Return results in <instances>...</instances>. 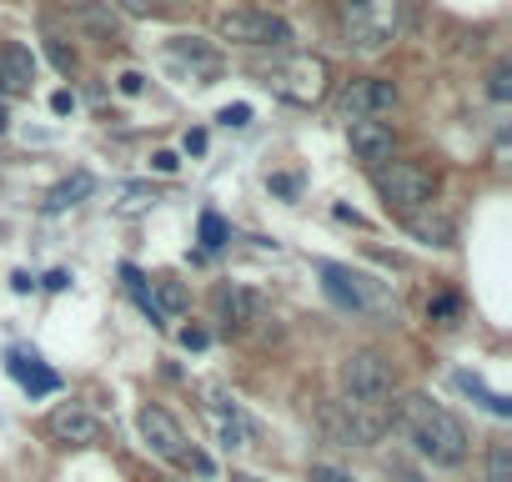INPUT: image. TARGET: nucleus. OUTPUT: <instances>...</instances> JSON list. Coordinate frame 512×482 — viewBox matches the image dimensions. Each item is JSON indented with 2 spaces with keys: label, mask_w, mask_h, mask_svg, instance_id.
<instances>
[{
  "label": "nucleus",
  "mask_w": 512,
  "mask_h": 482,
  "mask_svg": "<svg viewBox=\"0 0 512 482\" xmlns=\"http://www.w3.org/2000/svg\"><path fill=\"white\" fill-rule=\"evenodd\" d=\"M151 166H156L161 176H171V171H176L181 161H176V151H156V156H151Z\"/></svg>",
  "instance_id": "32"
},
{
  "label": "nucleus",
  "mask_w": 512,
  "mask_h": 482,
  "mask_svg": "<svg viewBox=\"0 0 512 482\" xmlns=\"http://www.w3.org/2000/svg\"><path fill=\"white\" fill-rule=\"evenodd\" d=\"M11 126V111H6V101H0V131H6Z\"/></svg>",
  "instance_id": "39"
},
{
  "label": "nucleus",
  "mask_w": 512,
  "mask_h": 482,
  "mask_svg": "<svg viewBox=\"0 0 512 482\" xmlns=\"http://www.w3.org/2000/svg\"><path fill=\"white\" fill-rule=\"evenodd\" d=\"M0 76H6V91H31L36 81V56L26 46H0Z\"/></svg>",
  "instance_id": "16"
},
{
  "label": "nucleus",
  "mask_w": 512,
  "mask_h": 482,
  "mask_svg": "<svg viewBox=\"0 0 512 482\" xmlns=\"http://www.w3.org/2000/svg\"><path fill=\"white\" fill-rule=\"evenodd\" d=\"M262 81H267L282 101H292V106H317V101L327 96V86H332V71H327L322 56H287V61L267 66Z\"/></svg>",
  "instance_id": "4"
},
{
  "label": "nucleus",
  "mask_w": 512,
  "mask_h": 482,
  "mask_svg": "<svg viewBox=\"0 0 512 482\" xmlns=\"http://www.w3.org/2000/svg\"><path fill=\"white\" fill-rule=\"evenodd\" d=\"M402 11H407V0H347V11H342V26H347V46L357 51H387L402 31Z\"/></svg>",
  "instance_id": "2"
},
{
  "label": "nucleus",
  "mask_w": 512,
  "mask_h": 482,
  "mask_svg": "<svg viewBox=\"0 0 512 482\" xmlns=\"http://www.w3.org/2000/svg\"><path fill=\"white\" fill-rule=\"evenodd\" d=\"M116 196H121V201H116L121 211H146V206L156 201V186H121Z\"/></svg>",
  "instance_id": "26"
},
{
  "label": "nucleus",
  "mask_w": 512,
  "mask_h": 482,
  "mask_svg": "<svg viewBox=\"0 0 512 482\" xmlns=\"http://www.w3.org/2000/svg\"><path fill=\"white\" fill-rule=\"evenodd\" d=\"M216 36L226 46H246V51H287L297 36L282 16L272 11H256V6H241V11H221L216 16Z\"/></svg>",
  "instance_id": "3"
},
{
  "label": "nucleus",
  "mask_w": 512,
  "mask_h": 482,
  "mask_svg": "<svg viewBox=\"0 0 512 482\" xmlns=\"http://www.w3.org/2000/svg\"><path fill=\"white\" fill-rule=\"evenodd\" d=\"M46 287H51V292H66V287H71V277H66V272H51V277H46Z\"/></svg>",
  "instance_id": "38"
},
{
  "label": "nucleus",
  "mask_w": 512,
  "mask_h": 482,
  "mask_svg": "<svg viewBox=\"0 0 512 482\" xmlns=\"http://www.w3.org/2000/svg\"><path fill=\"white\" fill-rule=\"evenodd\" d=\"M0 96H11V91H6V76H0Z\"/></svg>",
  "instance_id": "41"
},
{
  "label": "nucleus",
  "mask_w": 512,
  "mask_h": 482,
  "mask_svg": "<svg viewBox=\"0 0 512 482\" xmlns=\"http://www.w3.org/2000/svg\"><path fill=\"white\" fill-rule=\"evenodd\" d=\"M71 106H76V101H71V91H56V96H51V111H56V116H66Z\"/></svg>",
  "instance_id": "36"
},
{
  "label": "nucleus",
  "mask_w": 512,
  "mask_h": 482,
  "mask_svg": "<svg viewBox=\"0 0 512 482\" xmlns=\"http://www.w3.org/2000/svg\"><path fill=\"white\" fill-rule=\"evenodd\" d=\"M397 106V86L382 76H357L342 86V116L347 121H382Z\"/></svg>",
  "instance_id": "8"
},
{
  "label": "nucleus",
  "mask_w": 512,
  "mask_h": 482,
  "mask_svg": "<svg viewBox=\"0 0 512 482\" xmlns=\"http://www.w3.org/2000/svg\"><path fill=\"white\" fill-rule=\"evenodd\" d=\"M457 312V297H437V302H427V317H437V322H447Z\"/></svg>",
  "instance_id": "31"
},
{
  "label": "nucleus",
  "mask_w": 512,
  "mask_h": 482,
  "mask_svg": "<svg viewBox=\"0 0 512 482\" xmlns=\"http://www.w3.org/2000/svg\"><path fill=\"white\" fill-rule=\"evenodd\" d=\"M211 307H216V322H226V327H251V322H262V312H267V302L256 297L251 287H216V297H211Z\"/></svg>",
  "instance_id": "11"
},
{
  "label": "nucleus",
  "mask_w": 512,
  "mask_h": 482,
  "mask_svg": "<svg viewBox=\"0 0 512 482\" xmlns=\"http://www.w3.org/2000/svg\"><path fill=\"white\" fill-rule=\"evenodd\" d=\"M206 417H211V427H216V437H221L226 452H231V447H246V442L256 437V427L241 417V407H206Z\"/></svg>",
  "instance_id": "15"
},
{
  "label": "nucleus",
  "mask_w": 512,
  "mask_h": 482,
  "mask_svg": "<svg viewBox=\"0 0 512 482\" xmlns=\"http://www.w3.org/2000/svg\"><path fill=\"white\" fill-rule=\"evenodd\" d=\"M151 302H156L161 317H181V312L191 307V297H186V287H181L176 277H156V282H151Z\"/></svg>",
  "instance_id": "19"
},
{
  "label": "nucleus",
  "mask_w": 512,
  "mask_h": 482,
  "mask_svg": "<svg viewBox=\"0 0 512 482\" xmlns=\"http://www.w3.org/2000/svg\"><path fill=\"white\" fill-rule=\"evenodd\" d=\"M91 191H96V176H91V171H76V176H66L61 186H51V196H46V211H66V206L86 201Z\"/></svg>",
  "instance_id": "18"
},
{
  "label": "nucleus",
  "mask_w": 512,
  "mask_h": 482,
  "mask_svg": "<svg viewBox=\"0 0 512 482\" xmlns=\"http://www.w3.org/2000/svg\"><path fill=\"white\" fill-rule=\"evenodd\" d=\"M267 186H272L277 196H297V186H302V181H297V176H272Z\"/></svg>",
  "instance_id": "33"
},
{
  "label": "nucleus",
  "mask_w": 512,
  "mask_h": 482,
  "mask_svg": "<svg viewBox=\"0 0 512 482\" xmlns=\"http://www.w3.org/2000/svg\"><path fill=\"white\" fill-rule=\"evenodd\" d=\"M181 342H186L191 352H201V347H206V332H201V327H186V332H181Z\"/></svg>",
  "instance_id": "35"
},
{
  "label": "nucleus",
  "mask_w": 512,
  "mask_h": 482,
  "mask_svg": "<svg viewBox=\"0 0 512 482\" xmlns=\"http://www.w3.org/2000/svg\"><path fill=\"white\" fill-rule=\"evenodd\" d=\"M46 437L61 442V447H96L101 442V417L76 407V402H66V407H56L46 417Z\"/></svg>",
  "instance_id": "10"
},
{
  "label": "nucleus",
  "mask_w": 512,
  "mask_h": 482,
  "mask_svg": "<svg viewBox=\"0 0 512 482\" xmlns=\"http://www.w3.org/2000/svg\"><path fill=\"white\" fill-rule=\"evenodd\" d=\"M186 151L201 156V151H206V131H186Z\"/></svg>",
  "instance_id": "37"
},
{
  "label": "nucleus",
  "mask_w": 512,
  "mask_h": 482,
  "mask_svg": "<svg viewBox=\"0 0 512 482\" xmlns=\"http://www.w3.org/2000/svg\"><path fill=\"white\" fill-rule=\"evenodd\" d=\"M312 482H357L352 472H342V467H327V462H312Z\"/></svg>",
  "instance_id": "28"
},
{
  "label": "nucleus",
  "mask_w": 512,
  "mask_h": 482,
  "mask_svg": "<svg viewBox=\"0 0 512 482\" xmlns=\"http://www.w3.org/2000/svg\"><path fill=\"white\" fill-rule=\"evenodd\" d=\"M46 51H51V61H56V71H61V76H76V66H81V61H76V51H71L61 36H46Z\"/></svg>",
  "instance_id": "24"
},
{
  "label": "nucleus",
  "mask_w": 512,
  "mask_h": 482,
  "mask_svg": "<svg viewBox=\"0 0 512 482\" xmlns=\"http://www.w3.org/2000/svg\"><path fill=\"white\" fill-rule=\"evenodd\" d=\"M457 387H462V392H472V397H477L487 412H497V417H507V412H512V402H507V397H497V392H487V387H482V377H472V372H457Z\"/></svg>",
  "instance_id": "21"
},
{
  "label": "nucleus",
  "mask_w": 512,
  "mask_h": 482,
  "mask_svg": "<svg viewBox=\"0 0 512 482\" xmlns=\"http://www.w3.org/2000/svg\"><path fill=\"white\" fill-rule=\"evenodd\" d=\"M392 482H427L417 467H407V462H392Z\"/></svg>",
  "instance_id": "34"
},
{
  "label": "nucleus",
  "mask_w": 512,
  "mask_h": 482,
  "mask_svg": "<svg viewBox=\"0 0 512 482\" xmlns=\"http://www.w3.org/2000/svg\"><path fill=\"white\" fill-rule=\"evenodd\" d=\"M11 372H16V382H26L31 392H56V372L36 367V357H21V352H11Z\"/></svg>",
  "instance_id": "20"
},
{
  "label": "nucleus",
  "mask_w": 512,
  "mask_h": 482,
  "mask_svg": "<svg viewBox=\"0 0 512 482\" xmlns=\"http://www.w3.org/2000/svg\"><path fill=\"white\" fill-rule=\"evenodd\" d=\"M397 427L417 442V452L422 457H432L437 467H457L462 457H467V427L442 407V402H432V397H422V392H407L402 402H397Z\"/></svg>",
  "instance_id": "1"
},
{
  "label": "nucleus",
  "mask_w": 512,
  "mask_h": 482,
  "mask_svg": "<svg viewBox=\"0 0 512 482\" xmlns=\"http://www.w3.org/2000/svg\"><path fill=\"white\" fill-rule=\"evenodd\" d=\"M111 11H116V16L126 11V16H136V21H141V16H151V0H111Z\"/></svg>",
  "instance_id": "30"
},
{
  "label": "nucleus",
  "mask_w": 512,
  "mask_h": 482,
  "mask_svg": "<svg viewBox=\"0 0 512 482\" xmlns=\"http://www.w3.org/2000/svg\"><path fill=\"white\" fill-rule=\"evenodd\" d=\"M201 247H206V252L226 247V221H221L216 211H206V216H201Z\"/></svg>",
  "instance_id": "23"
},
{
  "label": "nucleus",
  "mask_w": 512,
  "mask_h": 482,
  "mask_svg": "<svg viewBox=\"0 0 512 482\" xmlns=\"http://www.w3.org/2000/svg\"><path fill=\"white\" fill-rule=\"evenodd\" d=\"M322 282H327V292H332L342 307H352V312H367V317H397V297H392V287L377 282V277H367V272H357V267H337V262H327V267H322Z\"/></svg>",
  "instance_id": "5"
},
{
  "label": "nucleus",
  "mask_w": 512,
  "mask_h": 482,
  "mask_svg": "<svg viewBox=\"0 0 512 482\" xmlns=\"http://www.w3.org/2000/svg\"><path fill=\"white\" fill-rule=\"evenodd\" d=\"M347 141H352V156L367 161V166H382L392 156V146H397V136H392L387 121H352L347 126Z\"/></svg>",
  "instance_id": "13"
},
{
  "label": "nucleus",
  "mask_w": 512,
  "mask_h": 482,
  "mask_svg": "<svg viewBox=\"0 0 512 482\" xmlns=\"http://www.w3.org/2000/svg\"><path fill=\"white\" fill-rule=\"evenodd\" d=\"M116 86H121V96H141V91H146V76H141V71H121Z\"/></svg>",
  "instance_id": "29"
},
{
  "label": "nucleus",
  "mask_w": 512,
  "mask_h": 482,
  "mask_svg": "<svg viewBox=\"0 0 512 482\" xmlns=\"http://www.w3.org/2000/svg\"><path fill=\"white\" fill-rule=\"evenodd\" d=\"M231 482H262V477H251V472H231Z\"/></svg>",
  "instance_id": "40"
},
{
  "label": "nucleus",
  "mask_w": 512,
  "mask_h": 482,
  "mask_svg": "<svg viewBox=\"0 0 512 482\" xmlns=\"http://www.w3.org/2000/svg\"><path fill=\"white\" fill-rule=\"evenodd\" d=\"M487 96H492V101H507V96H512V66H507V61H497V66L487 71Z\"/></svg>",
  "instance_id": "25"
},
{
  "label": "nucleus",
  "mask_w": 512,
  "mask_h": 482,
  "mask_svg": "<svg viewBox=\"0 0 512 482\" xmlns=\"http://www.w3.org/2000/svg\"><path fill=\"white\" fill-rule=\"evenodd\" d=\"M487 482H512V447L507 442H492V452H487Z\"/></svg>",
  "instance_id": "22"
},
{
  "label": "nucleus",
  "mask_w": 512,
  "mask_h": 482,
  "mask_svg": "<svg viewBox=\"0 0 512 482\" xmlns=\"http://www.w3.org/2000/svg\"><path fill=\"white\" fill-rule=\"evenodd\" d=\"M171 61H191L196 76H216V71H221V56H216L211 46H201V41H186V36L171 41ZM196 76H191V81H196Z\"/></svg>",
  "instance_id": "17"
},
{
  "label": "nucleus",
  "mask_w": 512,
  "mask_h": 482,
  "mask_svg": "<svg viewBox=\"0 0 512 482\" xmlns=\"http://www.w3.org/2000/svg\"><path fill=\"white\" fill-rule=\"evenodd\" d=\"M136 427H141V437H146V447L156 452V457H166V462H186V432H181V422L166 412V407H141V417H136Z\"/></svg>",
  "instance_id": "9"
},
{
  "label": "nucleus",
  "mask_w": 512,
  "mask_h": 482,
  "mask_svg": "<svg viewBox=\"0 0 512 482\" xmlns=\"http://www.w3.org/2000/svg\"><path fill=\"white\" fill-rule=\"evenodd\" d=\"M342 387H347V402H362V407H382L392 397V367L382 352L362 347L342 362Z\"/></svg>",
  "instance_id": "6"
},
{
  "label": "nucleus",
  "mask_w": 512,
  "mask_h": 482,
  "mask_svg": "<svg viewBox=\"0 0 512 482\" xmlns=\"http://www.w3.org/2000/svg\"><path fill=\"white\" fill-rule=\"evenodd\" d=\"M377 191H382V201L392 206V211H417V206H432V196H437V181H432V171H422V166H412V161H392V166H382L377 171Z\"/></svg>",
  "instance_id": "7"
},
{
  "label": "nucleus",
  "mask_w": 512,
  "mask_h": 482,
  "mask_svg": "<svg viewBox=\"0 0 512 482\" xmlns=\"http://www.w3.org/2000/svg\"><path fill=\"white\" fill-rule=\"evenodd\" d=\"M407 231L417 241H427V247H452V241H457V226H452V216L442 206H417L407 216Z\"/></svg>",
  "instance_id": "14"
},
{
  "label": "nucleus",
  "mask_w": 512,
  "mask_h": 482,
  "mask_svg": "<svg viewBox=\"0 0 512 482\" xmlns=\"http://www.w3.org/2000/svg\"><path fill=\"white\" fill-rule=\"evenodd\" d=\"M216 121H221V126H251V106H246V101H236V106H226Z\"/></svg>",
  "instance_id": "27"
},
{
  "label": "nucleus",
  "mask_w": 512,
  "mask_h": 482,
  "mask_svg": "<svg viewBox=\"0 0 512 482\" xmlns=\"http://www.w3.org/2000/svg\"><path fill=\"white\" fill-rule=\"evenodd\" d=\"M71 21H76L91 41L121 46V16L111 11V0H76V6H71Z\"/></svg>",
  "instance_id": "12"
}]
</instances>
